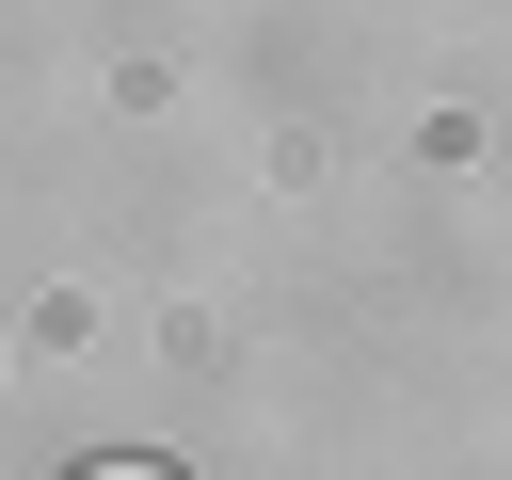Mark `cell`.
Instances as JSON below:
<instances>
[{"mask_svg":"<svg viewBox=\"0 0 512 480\" xmlns=\"http://www.w3.org/2000/svg\"><path fill=\"white\" fill-rule=\"evenodd\" d=\"M80 480H176V464H160V448H112V464H80Z\"/></svg>","mask_w":512,"mask_h":480,"instance_id":"obj_1","label":"cell"}]
</instances>
